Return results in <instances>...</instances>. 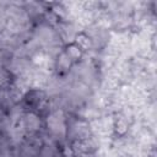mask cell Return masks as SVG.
I'll return each mask as SVG.
<instances>
[{
    "mask_svg": "<svg viewBox=\"0 0 157 157\" xmlns=\"http://www.w3.org/2000/svg\"><path fill=\"white\" fill-rule=\"evenodd\" d=\"M20 125L26 136L38 135V134H42L44 130V118L37 112L26 110L23 112L20 119Z\"/></svg>",
    "mask_w": 157,
    "mask_h": 157,
    "instance_id": "6da1fadb",
    "label": "cell"
},
{
    "mask_svg": "<svg viewBox=\"0 0 157 157\" xmlns=\"http://www.w3.org/2000/svg\"><path fill=\"white\" fill-rule=\"evenodd\" d=\"M134 120L124 115L123 113L118 112L113 114V121H112V135L113 139H126L129 137L131 132V124Z\"/></svg>",
    "mask_w": 157,
    "mask_h": 157,
    "instance_id": "7a4b0ae2",
    "label": "cell"
},
{
    "mask_svg": "<svg viewBox=\"0 0 157 157\" xmlns=\"http://www.w3.org/2000/svg\"><path fill=\"white\" fill-rule=\"evenodd\" d=\"M75 64L69 59V56L63 52V49L54 56V72L58 76H66L70 74Z\"/></svg>",
    "mask_w": 157,
    "mask_h": 157,
    "instance_id": "3957f363",
    "label": "cell"
},
{
    "mask_svg": "<svg viewBox=\"0 0 157 157\" xmlns=\"http://www.w3.org/2000/svg\"><path fill=\"white\" fill-rule=\"evenodd\" d=\"M72 42H74L85 54H87L88 52H92V50L94 49L93 39H92V37L86 32V29L78 31V32L75 34Z\"/></svg>",
    "mask_w": 157,
    "mask_h": 157,
    "instance_id": "277c9868",
    "label": "cell"
},
{
    "mask_svg": "<svg viewBox=\"0 0 157 157\" xmlns=\"http://www.w3.org/2000/svg\"><path fill=\"white\" fill-rule=\"evenodd\" d=\"M61 49H63V52L69 56V59H70L75 65L80 64V63L83 60L85 55H86L74 42H67V43H65Z\"/></svg>",
    "mask_w": 157,
    "mask_h": 157,
    "instance_id": "5b68a950",
    "label": "cell"
},
{
    "mask_svg": "<svg viewBox=\"0 0 157 157\" xmlns=\"http://www.w3.org/2000/svg\"><path fill=\"white\" fill-rule=\"evenodd\" d=\"M13 77L15 76L11 74V71L4 64H0V88L10 86L13 81Z\"/></svg>",
    "mask_w": 157,
    "mask_h": 157,
    "instance_id": "8992f818",
    "label": "cell"
},
{
    "mask_svg": "<svg viewBox=\"0 0 157 157\" xmlns=\"http://www.w3.org/2000/svg\"><path fill=\"white\" fill-rule=\"evenodd\" d=\"M16 157H23V156H21V155H18V156H16Z\"/></svg>",
    "mask_w": 157,
    "mask_h": 157,
    "instance_id": "52a82bcc",
    "label": "cell"
}]
</instances>
